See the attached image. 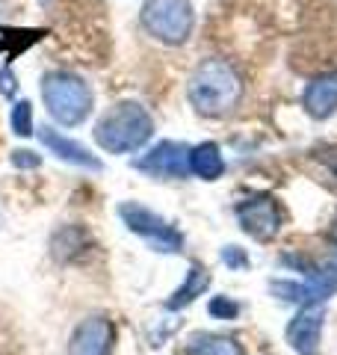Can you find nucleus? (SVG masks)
Instances as JSON below:
<instances>
[{"label":"nucleus","instance_id":"f257e3e1","mask_svg":"<svg viewBox=\"0 0 337 355\" xmlns=\"http://www.w3.org/2000/svg\"><path fill=\"white\" fill-rule=\"evenodd\" d=\"M243 92H245V83L240 71L228 60H219V57L201 60L187 80L189 104L205 119H225L237 113Z\"/></svg>","mask_w":337,"mask_h":355},{"label":"nucleus","instance_id":"f03ea898","mask_svg":"<svg viewBox=\"0 0 337 355\" xmlns=\"http://www.w3.org/2000/svg\"><path fill=\"white\" fill-rule=\"evenodd\" d=\"M92 137L107 154H133L151 142L154 119L139 101H119L98 119Z\"/></svg>","mask_w":337,"mask_h":355},{"label":"nucleus","instance_id":"7ed1b4c3","mask_svg":"<svg viewBox=\"0 0 337 355\" xmlns=\"http://www.w3.org/2000/svg\"><path fill=\"white\" fill-rule=\"evenodd\" d=\"M42 104L48 116L62 128H77L92 116L95 95L80 74L71 71H48L42 77Z\"/></svg>","mask_w":337,"mask_h":355},{"label":"nucleus","instance_id":"20e7f679","mask_svg":"<svg viewBox=\"0 0 337 355\" xmlns=\"http://www.w3.org/2000/svg\"><path fill=\"white\" fill-rule=\"evenodd\" d=\"M139 18L145 33L168 48L187 44L196 27L193 0H145Z\"/></svg>","mask_w":337,"mask_h":355},{"label":"nucleus","instance_id":"39448f33","mask_svg":"<svg viewBox=\"0 0 337 355\" xmlns=\"http://www.w3.org/2000/svg\"><path fill=\"white\" fill-rule=\"evenodd\" d=\"M119 219L125 222L128 231L142 237L151 252H160V254H181L184 252V234L172 222H166L160 214H154L151 207H145L139 202H121Z\"/></svg>","mask_w":337,"mask_h":355},{"label":"nucleus","instance_id":"423d86ee","mask_svg":"<svg viewBox=\"0 0 337 355\" xmlns=\"http://www.w3.org/2000/svg\"><path fill=\"white\" fill-rule=\"evenodd\" d=\"M234 214H237L240 228L257 243L275 240L281 225H284V210H281L278 198L269 193H257V196L243 198V202L234 207Z\"/></svg>","mask_w":337,"mask_h":355},{"label":"nucleus","instance_id":"0eeeda50","mask_svg":"<svg viewBox=\"0 0 337 355\" xmlns=\"http://www.w3.org/2000/svg\"><path fill=\"white\" fill-rule=\"evenodd\" d=\"M133 169L148 178H160V181H184L189 178V146L163 139L145 151L139 160H133Z\"/></svg>","mask_w":337,"mask_h":355},{"label":"nucleus","instance_id":"6e6552de","mask_svg":"<svg viewBox=\"0 0 337 355\" xmlns=\"http://www.w3.org/2000/svg\"><path fill=\"white\" fill-rule=\"evenodd\" d=\"M337 291V279L329 272H311L305 282H287L275 279L269 282V293L278 296L281 302H293V305H320Z\"/></svg>","mask_w":337,"mask_h":355},{"label":"nucleus","instance_id":"1a4fd4ad","mask_svg":"<svg viewBox=\"0 0 337 355\" xmlns=\"http://www.w3.org/2000/svg\"><path fill=\"white\" fill-rule=\"evenodd\" d=\"M112 340H116L112 320L107 314H92L71 331L65 355H112Z\"/></svg>","mask_w":337,"mask_h":355},{"label":"nucleus","instance_id":"9d476101","mask_svg":"<svg viewBox=\"0 0 337 355\" xmlns=\"http://www.w3.org/2000/svg\"><path fill=\"white\" fill-rule=\"evenodd\" d=\"M36 137H39L42 146L48 148L51 154H56L62 163L77 166V169H86V172H101V169H104V163H101L95 154L83 146V142L65 137V133H60V130L51 128V125H39L36 128Z\"/></svg>","mask_w":337,"mask_h":355},{"label":"nucleus","instance_id":"9b49d317","mask_svg":"<svg viewBox=\"0 0 337 355\" xmlns=\"http://www.w3.org/2000/svg\"><path fill=\"white\" fill-rule=\"evenodd\" d=\"M287 343L296 349V355H317L320 335H322V308L305 305L299 314L287 323Z\"/></svg>","mask_w":337,"mask_h":355},{"label":"nucleus","instance_id":"f8f14e48","mask_svg":"<svg viewBox=\"0 0 337 355\" xmlns=\"http://www.w3.org/2000/svg\"><path fill=\"white\" fill-rule=\"evenodd\" d=\"M302 107L311 119H329L337 113V71L320 74L302 92Z\"/></svg>","mask_w":337,"mask_h":355},{"label":"nucleus","instance_id":"ddd939ff","mask_svg":"<svg viewBox=\"0 0 337 355\" xmlns=\"http://www.w3.org/2000/svg\"><path fill=\"white\" fill-rule=\"evenodd\" d=\"M210 282H213V279H210V270H207V266L193 263V266L187 270L184 284L166 299V311H184V308H189L198 296H205V293H207Z\"/></svg>","mask_w":337,"mask_h":355},{"label":"nucleus","instance_id":"4468645a","mask_svg":"<svg viewBox=\"0 0 337 355\" xmlns=\"http://www.w3.org/2000/svg\"><path fill=\"white\" fill-rule=\"evenodd\" d=\"M189 175L201 181H219L225 175V157L216 142H198L189 148Z\"/></svg>","mask_w":337,"mask_h":355},{"label":"nucleus","instance_id":"2eb2a0df","mask_svg":"<svg viewBox=\"0 0 337 355\" xmlns=\"http://www.w3.org/2000/svg\"><path fill=\"white\" fill-rule=\"evenodd\" d=\"M187 355H245V347L231 335H216V331H196L187 338Z\"/></svg>","mask_w":337,"mask_h":355},{"label":"nucleus","instance_id":"dca6fc26","mask_svg":"<svg viewBox=\"0 0 337 355\" xmlns=\"http://www.w3.org/2000/svg\"><path fill=\"white\" fill-rule=\"evenodd\" d=\"M86 246H89V234L80 225H65V228L56 231L53 240H51V252L60 263H71L74 258H80L86 252Z\"/></svg>","mask_w":337,"mask_h":355},{"label":"nucleus","instance_id":"f3484780","mask_svg":"<svg viewBox=\"0 0 337 355\" xmlns=\"http://www.w3.org/2000/svg\"><path fill=\"white\" fill-rule=\"evenodd\" d=\"M9 128H12L15 137L27 139L36 133V125H33V104L27 98H21V101L12 104V113H9Z\"/></svg>","mask_w":337,"mask_h":355},{"label":"nucleus","instance_id":"a211bd4d","mask_svg":"<svg viewBox=\"0 0 337 355\" xmlns=\"http://www.w3.org/2000/svg\"><path fill=\"white\" fill-rule=\"evenodd\" d=\"M207 314L213 320H237L243 314V305L231 296H213L210 305H207Z\"/></svg>","mask_w":337,"mask_h":355},{"label":"nucleus","instance_id":"6ab92c4d","mask_svg":"<svg viewBox=\"0 0 337 355\" xmlns=\"http://www.w3.org/2000/svg\"><path fill=\"white\" fill-rule=\"evenodd\" d=\"M219 258H222V263L228 266L231 272H243V270H249V266H252L249 252L240 249V246H225V249L219 252Z\"/></svg>","mask_w":337,"mask_h":355},{"label":"nucleus","instance_id":"aec40b11","mask_svg":"<svg viewBox=\"0 0 337 355\" xmlns=\"http://www.w3.org/2000/svg\"><path fill=\"white\" fill-rule=\"evenodd\" d=\"M12 166L15 169H39L42 166V157L36 151H30V148H18V151H12Z\"/></svg>","mask_w":337,"mask_h":355},{"label":"nucleus","instance_id":"412c9836","mask_svg":"<svg viewBox=\"0 0 337 355\" xmlns=\"http://www.w3.org/2000/svg\"><path fill=\"white\" fill-rule=\"evenodd\" d=\"M18 92V77L12 74V69H9V65H3V69H0V95L3 98H12Z\"/></svg>","mask_w":337,"mask_h":355}]
</instances>
